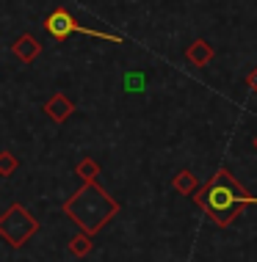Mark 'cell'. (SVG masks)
Here are the masks:
<instances>
[{
  "label": "cell",
  "instance_id": "cell-1",
  "mask_svg": "<svg viewBox=\"0 0 257 262\" xmlns=\"http://www.w3.org/2000/svg\"><path fill=\"white\" fill-rule=\"evenodd\" d=\"M194 202L216 221V226L224 229V226H230L235 221V215L241 212L244 204L254 202V196L246 193L227 168H219L216 177H213L208 185L194 193Z\"/></svg>",
  "mask_w": 257,
  "mask_h": 262
},
{
  "label": "cell",
  "instance_id": "cell-2",
  "mask_svg": "<svg viewBox=\"0 0 257 262\" xmlns=\"http://www.w3.org/2000/svg\"><path fill=\"white\" fill-rule=\"evenodd\" d=\"M61 210H64V215H69L77 226H81V232L94 235V232H100L119 212V202L111 199V196L97 185V180H89L81 185V190H75L72 199L64 202Z\"/></svg>",
  "mask_w": 257,
  "mask_h": 262
},
{
  "label": "cell",
  "instance_id": "cell-3",
  "mask_svg": "<svg viewBox=\"0 0 257 262\" xmlns=\"http://www.w3.org/2000/svg\"><path fill=\"white\" fill-rule=\"evenodd\" d=\"M36 229H39L36 218H33L23 204H11V207L3 212V218H0V235H3V240L9 246L28 243Z\"/></svg>",
  "mask_w": 257,
  "mask_h": 262
},
{
  "label": "cell",
  "instance_id": "cell-4",
  "mask_svg": "<svg viewBox=\"0 0 257 262\" xmlns=\"http://www.w3.org/2000/svg\"><path fill=\"white\" fill-rule=\"evenodd\" d=\"M45 28L47 33L53 36L55 41H64L67 36H72V33H86V36H94V39H105V41H116V45H122V36H116V33H105V31H94V28H86V25H77L75 17L69 14L67 9H55L50 11V17L45 19Z\"/></svg>",
  "mask_w": 257,
  "mask_h": 262
},
{
  "label": "cell",
  "instance_id": "cell-5",
  "mask_svg": "<svg viewBox=\"0 0 257 262\" xmlns=\"http://www.w3.org/2000/svg\"><path fill=\"white\" fill-rule=\"evenodd\" d=\"M45 113L53 119V122L61 124V122H67V119L75 113V105H72V100H67L64 94H53V97L45 102Z\"/></svg>",
  "mask_w": 257,
  "mask_h": 262
},
{
  "label": "cell",
  "instance_id": "cell-6",
  "mask_svg": "<svg viewBox=\"0 0 257 262\" xmlns=\"http://www.w3.org/2000/svg\"><path fill=\"white\" fill-rule=\"evenodd\" d=\"M11 50H14V55H17V58L23 61V63H31V61L39 55L42 45H39V41L31 36V33H25V36H17V39H14Z\"/></svg>",
  "mask_w": 257,
  "mask_h": 262
},
{
  "label": "cell",
  "instance_id": "cell-7",
  "mask_svg": "<svg viewBox=\"0 0 257 262\" xmlns=\"http://www.w3.org/2000/svg\"><path fill=\"white\" fill-rule=\"evenodd\" d=\"M213 45H208L205 39H196L188 45V50H185V58H188L194 67H208V63L213 61Z\"/></svg>",
  "mask_w": 257,
  "mask_h": 262
},
{
  "label": "cell",
  "instance_id": "cell-8",
  "mask_svg": "<svg viewBox=\"0 0 257 262\" xmlns=\"http://www.w3.org/2000/svg\"><path fill=\"white\" fill-rule=\"evenodd\" d=\"M171 185H174V190L177 193H185V196H194L196 190H199V180L191 171H180L174 177V182H171Z\"/></svg>",
  "mask_w": 257,
  "mask_h": 262
},
{
  "label": "cell",
  "instance_id": "cell-9",
  "mask_svg": "<svg viewBox=\"0 0 257 262\" xmlns=\"http://www.w3.org/2000/svg\"><path fill=\"white\" fill-rule=\"evenodd\" d=\"M75 171H77V177H83V182L97 180V174H100V163H97V160H91V158H83V160L75 166Z\"/></svg>",
  "mask_w": 257,
  "mask_h": 262
},
{
  "label": "cell",
  "instance_id": "cell-10",
  "mask_svg": "<svg viewBox=\"0 0 257 262\" xmlns=\"http://www.w3.org/2000/svg\"><path fill=\"white\" fill-rule=\"evenodd\" d=\"M69 251H72L75 257H86V254L91 251V235H89V232H81L77 237H72V243H69Z\"/></svg>",
  "mask_w": 257,
  "mask_h": 262
},
{
  "label": "cell",
  "instance_id": "cell-11",
  "mask_svg": "<svg viewBox=\"0 0 257 262\" xmlns=\"http://www.w3.org/2000/svg\"><path fill=\"white\" fill-rule=\"evenodd\" d=\"M14 168H17V158L11 152H3L0 155V177H11Z\"/></svg>",
  "mask_w": 257,
  "mask_h": 262
},
{
  "label": "cell",
  "instance_id": "cell-12",
  "mask_svg": "<svg viewBox=\"0 0 257 262\" xmlns=\"http://www.w3.org/2000/svg\"><path fill=\"white\" fill-rule=\"evenodd\" d=\"M246 86H249V89H252V91H254V94H257V67H254V69H252V72H249V75H246Z\"/></svg>",
  "mask_w": 257,
  "mask_h": 262
},
{
  "label": "cell",
  "instance_id": "cell-13",
  "mask_svg": "<svg viewBox=\"0 0 257 262\" xmlns=\"http://www.w3.org/2000/svg\"><path fill=\"white\" fill-rule=\"evenodd\" d=\"M254 149H257V136H254Z\"/></svg>",
  "mask_w": 257,
  "mask_h": 262
}]
</instances>
